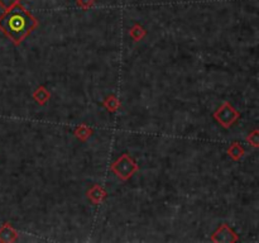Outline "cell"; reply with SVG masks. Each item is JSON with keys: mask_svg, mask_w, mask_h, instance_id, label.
Listing matches in <instances>:
<instances>
[{"mask_svg": "<svg viewBox=\"0 0 259 243\" xmlns=\"http://www.w3.org/2000/svg\"><path fill=\"white\" fill-rule=\"evenodd\" d=\"M20 0H0V6L4 9V10H8L12 6H14L15 4L19 3Z\"/></svg>", "mask_w": 259, "mask_h": 243, "instance_id": "7a4b0ae2", "label": "cell"}, {"mask_svg": "<svg viewBox=\"0 0 259 243\" xmlns=\"http://www.w3.org/2000/svg\"><path fill=\"white\" fill-rule=\"evenodd\" d=\"M77 4L83 8H87V6H91L94 4V0H77Z\"/></svg>", "mask_w": 259, "mask_h": 243, "instance_id": "3957f363", "label": "cell"}, {"mask_svg": "<svg viewBox=\"0 0 259 243\" xmlns=\"http://www.w3.org/2000/svg\"><path fill=\"white\" fill-rule=\"evenodd\" d=\"M37 26L38 20L19 3L0 17V31L15 45L23 42Z\"/></svg>", "mask_w": 259, "mask_h": 243, "instance_id": "6da1fadb", "label": "cell"}]
</instances>
